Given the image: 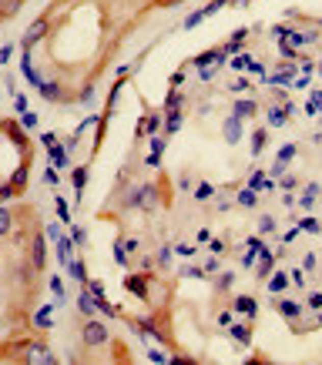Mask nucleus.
I'll return each mask as SVG.
<instances>
[{
	"mask_svg": "<svg viewBox=\"0 0 322 365\" xmlns=\"http://www.w3.org/2000/svg\"><path fill=\"white\" fill-rule=\"evenodd\" d=\"M31 265L34 268H44V238H34V245H31Z\"/></svg>",
	"mask_w": 322,
	"mask_h": 365,
	"instance_id": "3",
	"label": "nucleus"
},
{
	"mask_svg": "<svg viewBox=\"0 0 322 365\" xmlns=\"http://www.w3.org/2000/svg\"><path fill=\"white\" fill-rule=\"evenodd\" d=\"M208 248H211V252H215V255H222V252H225V245L218 241V238H215V241H211V245H208Z\"/></svg>",
	"mask_w": 322,
	"mask_h": 365,
	"instance_id": "41",
	"label": "nucleus"
},
{
	"mask_svg": "<svg viewBox=\"0 0 322 365\" xmlns=\"http://www.w3.org/2000/svg\"><path fill=\"white\" fill-rule=\"evenodd\" d=\"M249 114H255V104H252V101H238V104H235V117H249Z\"/></svg>",
	"mask_w": 322,
	"mask_h": 365,
	"instance_id": "12",
	"label": "nucleus"
},
{
	"mask_svg": "<svg viewBox=\"0 0 322 365\" xmlns=\"http://www.w3.org/2000/svg\"><path fill=\"white\" fill-rule=\"evenodd\" d=\"M47 151H50V161H54V168H67V147L54 144V147H47Z\"/></svg>",
	"mask_w": 322,
	"mask_h": 365,
	"instance_id": "5",
	"label": "nucleus"
},
{
	"mask_svg": "<svg viewBox=\"0 0 322 365\" xmlns=\"http://www.w3.org/2000/svg\"><path fill=\"white\" fill-rule=\"evenodd\" d=\"M302 228H306V231H319V221H312V218H306V221H302Z\"/></svg>",
	"mask_w": 322,
	"mask_h": 365,
	"instance_id": "38",
	"label": "nucleus"
},
{
	"mask_svg": "<svg viewBox=\"0 0 322 365\" xmlns=\"http://www.w3.org/2000/svg\"><path fill=\"white\" fill-rule=\"evenodd\" d=\"M258 255H262V275H269V271H272V265H275V258H272V255L265 252V248H262Z\"/></svg>",
	"mask_w": 322,
	"mask_h": 365,
	"instance_id": "19",
	"label": "nucleus"
},
{
	"mask_svg": "<svg viewBox=\"0 0 322 365\" xmlns=\"http://www.w3.org/2000/svg\"><path fill=\"white\" fill-rule=\"evenodd\" d=\"M71 181H74V188H77V195H81V188L88 185V171H84V168H77V171L71 174Z\"/></svg>",
	"mask_w": 322,
	"mask_h": 365,
	"instance_id": "15",
	"label": "nucleus"
},
{
	"mask_svg": "<svg viewBox=\"0 0 322 365\" xmlns=\"http://www.w3.org/2000/svg\"><path fill=\"white\" fill-rule=\"evenodd\" d=\"M14 195H17L14 185H4V188H0V201H7V198H14Z\"/></svg>",
	"mask_w": 322,
	"mask_h": 365,
	"instance_id": "32",
	"label": "nucleus"
},
{
	"mask_svg": "<svg viewBox=\"0 0 322 365\" xmlns=\"http://www.w3.org/2000/svg\"><path fill=\"white\" fill-rule=\"evenodd\" d=\"M279 312H282L285 318H299V315H302V309H299L296 301H282V305H279Z\"/></svg>",
	"mask_w": 322,
	"mask_h": 365,
	"instance_id": "10",
	"label": "nucleus"
},
{
	"mask_svg": "<svg viewBox=\"0 0 322 365\" xmlns=\"http://www.w3.org/2000/svg\"><path fill=\"white\" fill-rule=\"evenodd\" d=\"M292 81V71H282V74H272L269 77V84H289Z\"/></svg>",
	"mask_w": 322,
	"mask_h": 365,
	"instance_id": "22",
	"label": "nucleus"
},
{
	"mask_svg": "<svg viewBox=\"0 0 322 365\" xmlns=\"http://www.w3.org/2000/svg\"><path fill=\"white\" fill-rule=\"evenodd\" d=\"M208 195H211V185H198V191H195V198H201V201H205Z\"/></svg>",
	"mask_w": 322,
	"mask_h": 365,
	"instance_id": "35",
	"label": "nucleus"
},
{
	"mask_svg": "<svg viewBox=\"0 0 322 365\" xmlns=\"http://www.w3.org/2000/svg\"><path fill=\"white\" fill-rule=\"evenodd\" d=\"M269 124H275V128L285 124V111H269Z\"/></svg>",
	"mask_w": 322,
	"mask_h": 365,
	"instance_id": "24",
	"label": "nucleus"
},
{
	"mask_svg": "<svg viewBox=\"0 0 322 365\" xmlns=\"http://www.w3.org/2000/svg\"><path fill=\"white\" fill-rule=\"evenodd\" d=\"M88 288H91V295H94V298H104V285H101V282H91Z\"/></svg>",
	"mask_w": 322,
	"mask_h": 365,
	"instance_id": "27",
	"label": "nucleus"
},
{
	"mask_svg": "<svg viewBox=\"0 0 322 365\" xmlns=\"http://www.w3.org/2000/svg\"><path fill=\"white\" fill-rule=\"evenodd\" d=\"M20 124H24V128H37V117H34L31 111H24L20 114Z\"/></svg>",
	"mask_w": 322,
	"mask_h": 365,
	"instance_id": "26",
	"label": "nucleus"
},
{
	"mask_svg": "<svg viewBox=\"0 0 322 365\" xmlns=\"http://www.w3.org/2000/svg\"><path fill=\"white\" fill-rule=\"evenodd\" d=\"M232 339L245 345V342H249V325H232Z\"/></svg>",
	"mask_w": 322,
	"mask_h": 365,
	"instance_id": "14",
	"label": "nucleus"
},
{
	"mask_svg": "<svg viewBox=\"0 0 322 365\" xmlns=\"http://www.w3.org/2000/svg\"><path fill=\"white\" fill-rule=\"evenodd\" d=\"M40 94H44V98H47V101H57V98H61V87H57V84L54 81H44V84H40Z\"/></svg>",
	"mask_w": 322,
	"mask_h": 365,
	"instance_id": "8",
	"label": "nucleus"
},
{
	"mask_svg": "<svg viewBox=\"0 0 322 365\" xmlns=\"http://www.w3.org/2000/svg\"><path fill=\"white\" fill-rule=\"evenodd\" d=\"M178 255H195V245H178Z\"/></svg>",
	"mask_w": 322,
	"mask_h": 365,
	"instance_id": "42",
	"label": "nucleus"
},
{
	"mask_svg": "<svg viewBox=\"0 0 322 365\" xmlns=\"http://www.w3.org/2000/svg\"><path fill=\"white\" fill-rule=\"evenodd\" d=\"M27 185V168H17L14 171V188H24Z\"/></svg>",
	"mask_w": 322,
	"mask_h": 365,
	"instance_id": "23",
	"label": "nucleus"
},
{
	"mask_svg": "<svg viewBox=\"0 0 322 365\" xmlns=\"http://www.w3.org/2000/svg\"><path fill=\"white\" fill-rule=\"evenodd\" d=\"M319 107H322V90H315L312 98H309V107H306V111H309V114H319Z\"/></svg>",
	"mask_w": 322,
	"mask_h": 365,
	"instance_id": "17",
	"label": "nucleus"
},
{
	"mask_svg": "<svg viewBox=\"0 0 322 365\" xmlns=\"http://www.w3.org/2000/svg\"><path fill=\"white\" fill-rule=\"evenodd\" d=\"M27 358H31V362H40V365H50V362H54V355H50V352L44 349V345H34Z\"/></svg>",
	"mask_w": 322,
	"mask_h": 365,
	"instance_id": "4",
	"label": "nucleus"
},
{
	"mask_svg": "<svg viewBox=\"0 0 322 365\" xmlns=\"http://www.w3.org/2000/svg\"><path fill=\"white\" fill-rule=\"evenodd\" d=\"M292 155H296V147H292V144H285V147L279 151V161H292Z\"/></svg>",
	"mask_w": 322,
	"mask_h": 365,
	"instance_id": "28",
	"label": "nucleus"
},
{
	"mask_svg": "<svg viewBox=\"0 0 322 365\" xmlns=\"http://www.w3.org/2000/svg\"><path fill=\"white\" fill-rule=\"evenodd\" d=\"M7 57H10V44H4V47H0V64H4Z\"/></svg>",
	"mask_w": 322,
	"mask_h": 365,
	"instance_id": "45",
	"label": "nucleus"
},
{
	"mask_svg": "<svg viewBox=\"0 0 322 365\" xmlns=\"http://www.w3.org/2000/svg\"><path fill=\"white\" fill-rule=\"evenodd\" d=\"M124 285H128V292H135L138 298H145V282H141V278H128Z\"/></svg>",
	"mask_w": 322,
	"mask_h": 365,
	"instance_id": "13",
	"label": "nucleus"
},
{
	"mask_svg": "<svg viewBox=\"0 0 322 365\" xmlns=\"http://www.w3.org/2000/svg\"><path fill=\"white\" fill-rule=\"evenodd\" d=\"M238 204H242V208H252V204H255V191H252V188L238 191Z\"/></svg>",
	"mask_w": 322,
	"mask_h": 365,
	"instance_id": "16",
	"label": "nucleus"
},
{
	"mask_svg": "<svg viewBox=\"0 0 322 365\" xmlns=\"http://www.w3.org/2000/svg\"><path fill=\"white\" fill-rule=\"evenodd\" d=\"M249 64H252V60H249L245 54H242V57H235V60H232V67H235V71H242V67H249Z\"/></svg>",
	"mask_w": 322,
	"mask_h": 365,
	"instance_id": "33",
	"label": "nucleus"
},
{
	"mask_svg": "<svg viewBox=\"0 0 322 365\" xmlns=\"http://www.w3.org/2000/svg\"><path fill=\"white\" fill-rule=\"evenodd\" d=\"M40 141H44V147H54V144H57V138H54V134H44Z\"/></svg>",
	"mask_w": 322,
	"mask_h": 365,
	"instance_id": "44",
	"label": "nucleus"
},
{
	"mask_svg": "<svg viewBox=\"0 0 322 365\" xmlns=\"http://www.w3.org/2000/svg\"><path fill=\"white\" fill-rule=\"evenodd\" d=\"M67 268H71V275L77 278V282H84V275H88V271H84V265H81V261H67Z\"/></svg>",
	"mask_w": 322,
	"mask_h": 365,
	"instance_id": "18",
	"label": "nucleus"
},
{
	"mask_svg": "<svg viewBox=\"0 0 322 365\" xmlns=\"http://www.w3.org/2000/svg\"><path fill=\"white\" fill-rule=\"evenodd\" d=\"M285 285H289V278H285V275H272V282H269V288H272V292H282Z\"/></svg>",
	"mask_w": 322,
	"mask_h": 365,
	"instance_id": "21",
	"label": "nucleus"
},
{
	"mask_svg": "<svg viewBox=\"0 0 322 365\" xmlns=\"http://www.w3.org/2000/svg\"><path fill=\"white\" fill-rule=\"evenodd\" d=\"M84 342H88V345H101V342H108V328L101 322H91L88 328H84Z\"/></svg>",
	"mask_w": 322,
	"mask_h": 365,
	"instance_id": "1",
	"label": "nucleus"
},
{
	"mask_svg": "<svg viewBox=\"0 0 322 365\" xmlns=\"http://www.w3.org/2000/svg\"><path fill=\"white\" fill-rule=\"evenodd\" d=\"M201 20H205V14H201V10H195V14L185 20V27H195V24H201Z\"/></svg>",
	"mask_w": 322,
	"mask_h": 365,
	"instance_id": "30",
	"label": "nucleus"
},
{
	"mask_svg": "<svg viewBox=\"0 0 322 365\" xmlns=\"http://www.w3.org/2000/svg\"><path fill=\"white\" fill-rule=\"evenodd\" d=\"M235 312H238V315H255V301H252L249 295H242V298H235Z\"/></svg>",
	"mask_w": 322,
	"mask_h": 365,
	"instance_id": "6",
	"label": "nucleus"
},
{
	"mask_svg": "<svg viewBox=\"0 0 322 365\" xmlns=\"http://www.w3.org/2000/svg\"><path fill=\"white\" fill-rule=\"evenodd\" d=\"M77 309L81 312H84V315H94V295H81V298H77Z\"/></svg>",
	"mask_w": 322,
	"mask_h": 365,
	"instance_id": "7",
	"label": "nucleus"
},
{
	"mask_svg": "<svg viewBox=\"0 0 322 365\" xmlns=\"http://www.w3.org/2000/svg\"><path fill=\"white\" fill-rule=\"evenodd\" d=\"M309 305H312V309H322V292H312V295H309Z\"/></svg>",
	"mask_w": 322,
	"mask_h": 365,
	"instance_id": "36",
	"label": "nucleus"
},
{
	"mask_svg": "<svg viewBox=\"0 0 322 365\" xmlns=\"http://www.w3.org/2000/svg\"><path fill=\"white\" fill-rule=\"evenodd\" d=\"M84 238H88V235H84V228H74V231H71V241L74 245H84Z\"/></svg>",
	"mask_w": 322,
	"mask_h": 365,
	"instance_id": "29",
	"label": "nucleus"
},
{
	"mask_svg": "<svg viewBox=\"0 0 322 365\" xmlns=\"http://www.w3.org/2000/svg\"><path fill=\"white\" fill-rule=\"evenodd\" d=\"M71 238H61V241H57V255H61V261H64V265H67V261H71Z\"/></svg>",
	"mask_w": 322,
	"mask_h": 365,
	"instance_id": "9",
	"label": "nucleus"
},
{
	"mask_svg": "<svg viewBox=\"0 0 322 365\" xmlns=\"http://www.w3.org/2000/svg\"><path fill=\"white\" fill-rule=\"evenodd\" d=\"M44 34H47V24H44V20H37V24H34V27H31V31H27V34H24V50H31V47H34V44H37V41H40V37H44Z\"/></svg>",
	"mask_w": 322,
	"mask_h": 365,
	"instance_id": "2",
	"label": "nucleus"
},
{
	"mask_svg": "<svg viewBox=\"0 0 322 365\" xmlns=\"http://www.w3.org/2000/svg\"><path fill=\"white\" fill-rule=\"evenodd\" d=\"M272 228H275L272 218H262V221H258V231H262V235H265V231H272Z\"/></svg>",
	"mask_w": 322,
	"mask_h": 365,
	"instance_id": "34",
	"label": "nucleus"
},
{
	"mask_svg": "<svg viewBox=\"0 0 322 365\" xmlns=\"http://www.w3.org/2000/svg\"><path fill=\"white\" fill-rule=\"evenodd\" d=\"M168 258H171V252H168V248H161V252H158V261H161V265H168Z\"/></svg>",
	"mask_w": 322,
	"mask_h": 365,
	"instance_id": "43",
	"label": "nucleus"
},
{
	"mask_svg": "<svg viewBox=\"0 0 322 365\" xmlns=\"http://www.w3.org/2000/svg\"><path fill=\"white\" fill-rule=\"evenodd\" d=\"M47 235L54 238V241H61V228H57V225H47Z\"/></svg>",
	"mask_w": 322,
	"mask_h": 365,
	"instance_id": "39",
	"label": "nucleus"
},
{
	"mask_svg": "<svg viewBox=\"0 0 322 365\" xmlns=\"http://www.w3.org/2000/svg\"><path fill=\"white\" fill-rule=\"evenodd\" d=\"M50 288H54V295H57V298L64 295V282H61V278H50Z\"/></svg>",
	"mask_w": 322,
	"mask_h": 365,
	"instance_id": "31",
	"label": "nucleus"
},
{
	"mask_svg": "<svg viewBox=\"0 0 322 365\" xmlns=\"http://www.w3.org/2000/svg\"><path fill=\"white\" fill-rule=\"evenodd\" d=\"M44 181H47V185H54V188H57V171H54V168H50V171H47V174H44Z\"/></svg>",
	"mask_w": 322,
	"mask_h": 365,
	"instance_id": "40",
	"label": "nucleus"
},
{
	"mask_svg": "<svg viewBox=\"0 0 322 365\" xmlns=\"http://www.w3.org/2000/svg\"><path fill=\"white\" fill-rule=\"evenodd\" d=\"M50 318H54V309H50V305L47 309H40L37 312V328H50Z\"/></svg>",
	"mask_w": 322,
	"mask_h": 365,
	"instance_id": "11",
	"label": "nucleus"
},
{
	"mask_svg": "<svg viewBox=\"0 0 322 365\" xmlns=\"http://www.w3.org/2000/svg\"><path fill=\"white\" fill-rule=\"evenodd\" d=\"M262 144H265V131H258V134H255V144H252V147H255V155L262 151Z\"/></svg>",
	"mask_w": 322,
	"mask_h": 365,
	"instance_id": "37",
	"label": "nucleus"
},
{
	"mask_svg": "<svg viewBox=\"0 0 322 365\" xmlns=\"http://www.w3.org/2000/svg\"><path fill=\"white\" fill-rule=\"evenodd\" d=\"M225 134H228V141H238V117H232L225 124Z\"/></svg>",
	"mask_w": 322,
	"mask_h": 365,
	"instance_id": "20",
	"label": "nucleus"
},
{
	"mask_svg": "<svg viewBox=\"0 0 322 365\" xmlns=\"http://www.w3.org/2000/svg\"><path fill=\"white\" fill-rule=\"evenodd\" d=\"M7 231H10V215L0 208V235H7Z\"/></svg>",
	"mask_w": 322,
	"mask_h": 365,
	"instance_id": "25",
	"label": "nucleus"
}]
</instances>
